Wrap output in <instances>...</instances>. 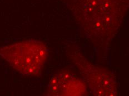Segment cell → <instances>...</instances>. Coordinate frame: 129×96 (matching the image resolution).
I'll list each match as a JSON object with an SVG mask.
<instances>
[{"label":"cell","mask_w":129,"mask_h":96,"mask_svg":"<svg viewBox=\"0 0 129 96\" xmlns=\"http://www.w3.org/2000/svg\"><path fill=\"white\" fill-rule=\"evenodd\" d=\"M76 20L93 43L107 44L121 25L125 10L124 0H74Z\"/></svg>","instance_id":"1"},{"label":"cell","mask_w":129,"mask_h":96,"mask_svg":"<svg viewBox=\"0 0 129 96\" xmlns=\"http://www.w3.org/2000/svg\"><path fill=\"white\" fill-rule=\"evenodd\" d=\"M0 55L19 72L29 76L41 72L48 52L43 42L27 40L1 48Z\"/></svg>","instance_id":"2"},{"label":"cell","mask_w":129,"mask_h":96,"mask_svg":"<svg viewBox=\"0 0 129 96\" xmlns=\"http://www.w3.org/2000/svg\"><path fill=\"white\" fill-rule=\"evenodd\" d=\"M79 67L96 95L114 96L118 93L115 77L107 70L92 65L86 60Z\"/></svg>","instance_id":"3"},{"label":"cell","mask_w":129,"mask_h":96,"mask_svg":"<svg viewBox=\"0 0 129 96\" xmlns=\"http://www.w3.org/2000/svg\"><path fill=\"white\" fill-rule=\"evenodd\" d=\"M85 84L76 74L67 69L58 71L52 77L48 85V95L56 96L84 95Z\"/></svg>","instance_id":"4"}]
</instances>
